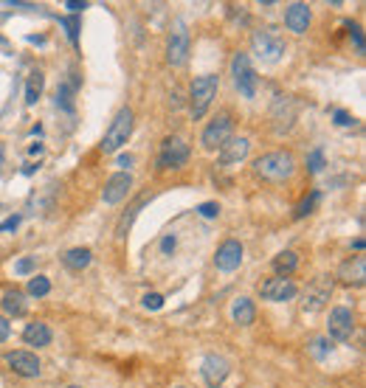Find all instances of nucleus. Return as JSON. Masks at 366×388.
Here are the masks:
<instances>
[{"label": "nucleus", "mask_w": 366, "mask_h": 388, "mask_svg": "<svg viewBox=\"0 0 366 388\" xmlns=\"http://www.w3.org/2000/svg\"><path fill=\"white\" fill-rule=\"evenodd\" d=\"M296 172V158L288 149H276V152H265L254 160V175L268 181V183H282L293 178Z\"/></svg>", "instance_id": "obj_1"}, {"label": "nucleus", "mask_w": 366, "mask_h": 388, "mask_svg": "<svg viewBox=\"0 0 366 388\" xmlns=\"http://www.w3.org/2000/svg\"><path fill=\"white\" fill-rule=\"evenodd\" d=\"M217 88H220V76L217 73H203V76H194L192 88H189V110H192V118H203L206 110L212 107L214 96H217Z\"/></svg>", "instance_id": "obj_2"}, {"label": "nucleus", "mask_w": 366, "mask_h": 388, "mask_svg": "<svg viewBox=\"0 0 366 388\" xmlns=\"http://www.w3.org/2000/svg\"><path fill=\"white\" fill-rule=\"evenodd\" d=\"M133 124H136V113H133L130 107H121V110L116 113V118L110 121L104 138H102V149H104V152H118L121 147L130 141Z\"/></svg>", "instance_id": "obj_3"}, {"label": "nucleus", "mask_w": 366, "mask_h": 388, "mask_svg": "<svg viewBox=\"0 0 366 388\" xmlns=\"http://www.w3.org/2000/svg\"><path fill=\"white\" fill-rule=\"evenodd\" d=\"M251 46H254V54L262 62H276L284 51H288V46H284V39H282V34L276 28H259V31H254Z\"/></svg>", "instance_id": "obj_4"}, {"label": "nucleus", "mask_w": 366, "mask_h": 388, "mask_svg": "<svg viewBox=\"0 0 366 388\" xmlns=\"http://www.w3.org/2000/svg\"><path fill=\"white\" fill-rule=\"evenodd\" d=\"M330 295H333V279H330V276L313 279V281L304 287V293H302V310H304V313H318V310H324V307H327V301H330Z\"/></svg>", "instance_id": "obj_5"}, {"label": "nucleus", "mask_w": 366, "mask_h": 388, "mask_svg": "<svg viewBox=\"0 0 366 388\" xmlns=\"http://www.w3.org/2000/svg\"><path fill=\"white\" fill-rule=\"evenodd\" d=\"M231 73H234V84H237V91L242 99H254L257 96V73L251 68V59L248 54H237L234 62H231Z\"/></svg>", "instance_id": "obj_6"}, {"label": "nucleus", "mask_w": 366, "mask_h": 388, "mask_svg": "<svg viewBox=\"0 0 366 388\" xmlns=\"http://www.w3.org/2000/svg\"><path fill=\"white\" fill-rule=\"evenodd\" d=\"M155 163H158V169H183L189 163V147H186V141L178 138V136L164 138Z\"/></svg>", "instance_id": "obj_7"}, {"label": "nucleus", "mask_w": 366, "mask_h": 388, "mask_svg": "<svg viewBox=\"0 0 366 388\" xmlns=\"http://www.w3.org/2000/svg\"><path fill=\"white\" fill-rule=\"evenodd\" d=\"M231 129H234V121H231V116L228 113H220L206 129H203V136H200V144H203V149H209V152H214V149H220L228 138H231Z\"/></svg>", "instance_id": "obj_8"}, {"label": "nucleus", "mask_w": 366, "mask_h": 388, "mask_svg": "<svg viewBox=\"0 0 366 388\" xmlns=\"http://www.w3.org/2000/svg\"><path fill=\"white\" fill-rule=\"evenodd\" d=\"M296 293H299L296 281H293V279H282V276L265 279V281L259 284V295H262L265 301H273V304H279V301H291Z\"/></svg>", "instance_id": "obj_9"}, {"label": "nucleus", "mask_w": 366, "mask_h": 388, "mask_svg": "<svg viewBox=\"0 0 366 388\" xmlns=\"http://www.w3.org/2000/svg\"><path fill=\"white\" fill-rule=\"evenodd\" d=\"M186 59H189V31L183 23H178L167 42V62L172 68H181V65H186Z\"/></svg>", "instance_id": "obj_10"}, {"label": "nucleus", "mask_w": 366, "mask_h": 388, "mask_svg": "<svg viewBox=\"0 0 366 388\" xmlns=\"http://www.w3.org/2000/svg\"><path fill=\"white\" fill-rule=\"evenodd\" d=\"M200 374H203V380H206L209 388H220L226 382V377L231 374V363L226 358H220V355H206L203 363H200Z\"/></svg>", "instance_id": "obj_11"}, {"label": "nucleus", "mask_w": 366, "mask_h": 388, "mask_svg": "<svg viewBox=\"0 0 366 388\" xmlns=\"http://www.w3.org/2000/svg\"><path fill=\"white\" fill-rule=\"evenodd\" d=\"M327 332L336 340H349L355 332V313L349 307H336L330 310V321H327Z\"/></svg>", "instance_id": "obj_12"}, {"label": "nucleus", "mask_w": 366, "mask_h": 388, "mask_svg": "<svg viewBox=\"0 0 366 388\" xmlns=\"http://www.w3.org/2000/svg\"><path fill=\"white\" fill-rule=\"evenodd\" d=\"M130 189H133V178L127 175V172H116V175H113V178L104 183V189H102L104 205H118L121 200L130 194Z\"/></svg>", "instance_id": "obj_13"}, {"label": "nucleus", "mask_w": 366, "mask_h": 388, "mask_svg": "<svg viewBox=\"0 0 366 388\" xmlns=\"http://www.w3.org/2000/svg\"><path fill=\"white\" fill-rule=\"evenodd\" d=\"M242 245L237 242V239H226L220 248H217V256H214V265H217V270H223V273H231V270H237L239 265H242Z\"/></svg>", "instance_id": "obj_14"}, {"label": "nucleus", "mask_w": 366, "mask_h": 388, "mask_svg": "<svg viewBox=\"0 0 366 388\" xmlns=\"http://www.w3.org/2000/svg\"><path fill=\"white\" fill-rule=\"evenodd\" d=\"M6 363L15 374L20 377H39V371H43V366H39V358L26 352V349H17V352H9L6 355Z\"/></svg>", "instance_id": "obj_15"}, {"label": "nucleus", "mask_w": 366, "mask_h": 388, "mask_svg": "<svg viewBox=\"0 0 366 388\" xmlns=\"http://www.w3.org/2000/svg\"><path fill=\"white\" fill-rule=\"evenodd\" d=\"M248 149H251V141H248V138H234V136H231V138L220 147L217 160H220L223 166H234V163H239V160H246Z\"/></svg>", "instance_id": "obj_16"}, {"label": "nucleus", "mask_w": 366, "mask_h": 388, "mask_svg": "<svg viewBox=\"0 0 366 388\" xmlns=\"http://www.w3.org/2000/svg\"><path fill=\"white\" fill-rule=\"evenodd\" d=\"M338 279L344 281V284H355V287H363L366 284V259L363 256H352V259H347V262L338 268Z\"/></svg>", "instance_id": "obj_17"}, {"label": "nucleus", "mask_w": 366, "mask_h": 388, "mask_svg": "<svg viewBox=\"0 0 366 388\" xmlns=\"http://www.w3.org/2000/svg\"><path fill=\"white\" fill-rule=\"evenodd\" d=\"M310 6L307 3H291L288 9H284V26H288V31L293 34H304L310 28Z\"/></svg>", "instance_id": "obj_18"}, {"label": "nucleus", "mask_w": 366, "mask_h": 388, "mask_svg": "<svg viewBox=\"0 0 366 388\" xmlns=\"http://www.w3.org/2000/svg\"><path fill=\"white\" fill-rule=\"evenodd\" d=\"M23 340L28 343V347H48L51 343V329H48V324H43V321H34V324H26V329H23Z\"/></svg>", "instance_id": "obj_19"}, {"label": "nucleus", "mask_w": 366, "mask_h": 388, "mask_svg": "<svg viewBox=\"0 0 366 388\" xmlns=\"http://www.w3.org/2000/svg\"><path fill=\"white\" fill-rule=\"evenodd\" d=\"M231 318H234V324H239V326H251L254 318H257L254 301H251V298H237V301H234V310H231Z\"/></svg>", "instance_id": "obj_20"}, {"label": "nucleus", "mask_w": 366, "mask_h": 388, "mask_svg": "<svg viewBox=\"0 0 366 388\" xmlns=\"http://www.w3.org/2000/svg\"><path fill=\"white\" fill-rule=\"evenodd\" d=\"M296 268H299V253H296V250H282V253H276V259H273L276 276L291 279V273H293Z\"/></svg>", "instance_id": "obj_21"}, {"label": "nucleus", "mask_w": 366, "mask_h": 388, "mask_svg": "<svg viewBox=\"0 0 366 388\" xmlns=\"http://www.w3.org/2000/svg\"><path fill=\"white\" fill-rule=\"evenodd\" d=\"M0 307H3V313H6V315H15V318L26 315V310H28L26 295H23L20 290H9V293L3 295V301H0Z\"/></svg>", "instance_id": "obj_22"}, {"label": "nucleus", "mask_w": 366, "mask_h": 388, "mask_svg": "<svg viewBox=\"0 0 366 388\" xmlns=\"http://www.w3.org/2000/svg\"><path fill=\"white\" fill-rule=\"evenodd\" d=\"M62 262H65L71 270H82V268H88V265L93 262V253H91V248H71V250L62 256Z\"/></svg>", "instance_id": "obj_23"}, {"label": "nucleus", "mask_w": 366, "mask_h": 388, "mask_svg": "<svg viewBox=\"0 0 366 388\" xmlns=\"http://www.w3.org/2000/svg\"><path fill=\"white\" fill-rule=\"evenodd\" d=\"M39 93H43V73L31 71L28 73V82H26V104H37Z\"/></svg>", "instance_id": "obj_24"}, {"label": "nucleus", "mask_w": 366, "mask_h": 388, "mask_svg": "<svg viewBox=\"0 0 366 388\" xmlns=\"http://www.w3.org/2000/svg\"><path fill=\"white\" fill-rule=\"evenodd\" d=\"M28 293L37 295V298L48 295V293H51V281H48V276H34V279L28 281Z\"/></svg>", "instance_id": "obj_25"}, {"label": "nucleus", "mask_w": 366, "mask_h": 388, "mask_svg": "<svg viewBox=\"0 0 366 388\" xmlns=\"http://www.w3.org/2000/svg\"><path fill=\"white\" fill-rule=\"evenodd\" d=\"M318 200H321V192H318V189H313V192H310V194H307V197L299 203V208H296V217H299V220H302V217H307V214L315 208V203H318Z\"/></svg>", "instance_id": "obj_26"}, {"label": "nucleus", "mask_w": 366, "mask_h": 388, "mask_svg": "<svg viewBox=\"0 0 366 388\" xmlns=\"http://www.w3.org/2000/svg\"><path fill=\"white\" fill-rule=\"evenodd\" d=\"M60 26L65 28V34H68V39L73 42V46H79V17H73V15L71 17H62Z\"/></svg>", "instance_id": "obj_27"}, {"label": "nucleus", "mask_w": 366, "mask_h": 388, "mask_svg": "<svg viewBox=\"0 0 366 388\" xmlns=\"http://www.w3.org/2000/svg\"><path fill=\"white\" fill-rule=\"evenodd\" d=\"M330 349H333V347H330V340H327V338H313V340H310V352H313L318 360L327 358Z\"/></svg>", "instance_id": "obj_28"}, {"label": "nucleus", "mask_w": 366, "mask_h": 388, "mask_svg": "<svg viewBox=\"0 0 366 388\" xmlns=\"http://www.w3.org/2000/svg\"><path fill=\"white\" fill-rule=\"evenodd\" d=\"M197 214H200V217H206V220H214L217 214H220V205L217 203H200L197 205Z\"/></svg>", "instance_id": "obj_29"}, {"label": "nucleus", "mask_w": 366, "mask_h": 388, "mask_svg": "<svg viewBox=\"0 0 366 388\" xmlns=\"http://www.w3.org/2000/svg\"><path fill=\"white\" fill-rule=\"evenodd\" d=\"M34 265H37L34 256H26V259H20V262L15 265V273H17V276H28V273L34 270Z\"/></svg>", "instance_id": "obj_30"}, {"label": "nucleus", "mask_w": 366, "mask_h": 388, "mask_svg": "<svg viewBox=\"0 0 366 388\" xmlns=\"http://www.w3.org/2000/svg\"><path fill=\"white\" fill-rule=\"evenodd\" d=\"M307 166H310V172H321L324 169V152L321 149H313L310 158H307Z\"/></svg>", "instance_id": "obj_31"}, {"label": "nucleus", "mask_w": 366, "mask_h": 388, "mask_svg": "<svg viewBox=\"0 0 366 388\" xmlns=\"http://www.w3.org/2000/svg\"><path fill=\"white\" fill-rule=\"evenodd\" d=\"M144 307H147V310H161V307H164V295L147 293V295H144Z\"/></svg>", "instance_id": "obj_32"}, {"label": "nucleus", "mask_w": 366, "mask_h": 388, "mask_svg": "<svg viewBox=\"0 0 366 388\" xmlns=\"http://www.w3.org/2000/svg\"><path fill=\"white\" fill-rule=\"evenodd\" d=\"M347 26H349V34H352V39H355L358 54H363V34H360V26H355V23H347Z\"/></svg>", "instance_id": "obj_33"}, {"label": "nucleus", "mask_w": 366, "mask_h": 388, "mask_svg": "<svg viewBox=\"0 0 366 388\" xmlns=\"http://www.w3.org/2000/svg\"><path fill=\"white\" fill-rule=\"evenodd\" d=\"M333 118H336V124H338V127H352V124H355V118H352L347 110H336V116H333Z\"/></svg>", "instance_id": "obj_34"}, {"label": "nucleus", "mask_w": 366, "mask_h": 388, "mask_svg": "<svg viewBox=\"0 0 366 388\" xmlns=\"http://www.w3.org/2000/svg\"><path fill=\"white\" fill-rule=\"evenodd\" d=\"M20 225V217H9L6 223H0V234H6V231H15Z\"/></svg>", "instance_id": "obj_35"}, {"label": "nucleus", "mask_w": 366, "mask_h": 388, "mask_svg": "<svg viewBox=\"0 0 366 388\" xmlns=\"http://www.w3.org/2000/svg\"><path fill=\"white\" fill-rule=\"evenodd\" d=\"M9 332H12V326H9V321H6L3 315H0V343H3V340L9 338Z\"/></svg>", "instance_id": "obj_36"}, {"label": "nucleus", "mask_w": 366, "mask_h": 388, "mask_svg": "<svg viewBox=\"0 0 366 388\" xmlns=\"http://www.w3.org/2000/svg\"><path fill=\"white\" fill-rule=\"evenodd\" d=\"M161 250H164V253L175 250V237H172V234H170V237H164V242H161Z\"/></svg>", "instance_id": "obj_37"}, {"label": "nucleus", "mask_w": 366, "mask_h": 388, "mask_svg": "<svg viewBox=\"0 0 366 388\" xmlns=\"http://www.w3.org/2000/svg\"><path fill=\"white\" fill-rule=\"evenodd\" d=\"M65 6H68V9L73 12V17H76L79 12H82V9H85V3H76V0H68V3H65Z\"/></svg>", "instance_id": "obj_38"}, {"label": "nucleus", "mask_w": 366, "mask_h": 388, "mask_svg": "<svg viewBox=\"0 0 366 388\" xmlns=\"http://www.w3.org/2000/svg\"><path fill=\"white\" fill-rule=\"evenodd\" d=\"M121 169H127V166H133V155H118V160H116Z\"/></svg>", "instance_id": "obj_39"}, {"label": "nucleus", "mask_w": 366, "mask_h": 388, "mask_svg": "<svg viewBox=\"0 0 366 388\" xmlns=\"http://www.w3.org/2000/svg\"><path fill=\"white\" fill-rule=\"evenodd\" d=\"M352 248H355V250H363V237H358V239L352 242Z\"/></svg>", "instance_id": "obj_40"}, {"label": "nucleus", "mask_w": 366, "mask_h": 388, "mask_svg": "<svg viewBox=\"0 0 366 388\" xmlns=\"http://www.w3.org/2000/svg\"><path fill=\"white\" fill-rule=\"evenodd\" d=\"M68 388H82V385H68Z\"/></svg>", "instance_id": "obj_41"}, {"label": "nucleus", "mask_w": 366, "mask_h": 388, "mask_svg": "<svg viewBox=\"0 0 366 388\" xmlns=\"http://www.w3.org/2000/svg\"><path fill=\"white\" fill-rule=\"evenodd\" d=\"M178 388H186V385H178Z\"/></svg>", "instance_id": "obj_42"}]
</instances>
